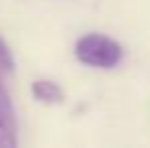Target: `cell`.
<instances>
[{
	"instance_id": "6da1fadb",
	"label": "cell",
	"mask_w": 150,
	"mask_h": 148,
	"mask_svg": "<svg viewBox=\"0 0 150 148\" xmlns=\"http://www.w3.org/2000/svg\"><path fill=\"white\" fill-rule=\"evenodd\" d=\"M75 57L79 63L87 65V67H96V69H112L116 67L122 57L124 49L122 45L101 33H89L77 39L75 43Z\"/></svg>"
},
{
	"instance_id": "7a4b0ae2",
	"label": "cell",
	"mask_w": 150,
	"mask_h": 148,
	"mask_svg": "<svg viewBox=\"0 0 150 148\" xmlns=\"http://www.w3.org/2000/svg\"><path fill=\"white\" fill-rule=\"evenodd\" d=\"M16 146V118L10 101V93L0 77V148Z\"/></svg>"
},
{
	"instance_id": "3957f363",
	"label": "cell",
	"mask_w": 150,
	"mask_h": 148,
	"mask_svg": "<svg viewBox=\"0 0 150 148\" xmlns=\"http://www.w3.org/2000/svg\"><path fill=\"white\" fill-rule=\"evenodd\" d=\"M30 91H33V96L37 101H41V103H61L63 99H65V93H63V89L55 83V81H47V79H39V81H33V85H30Z\"/></svg>"
},
{
	"instance_id": "277c9868",
	"label": "cell",
	"mask_w": 150,
	"mask_h": 148,
	"mask_svg": "<svg viewBox=\"0 0 150 148\" xmlns=\"http://www.w3.org/2000/svg\"><path fill=\"white\" fill-rule=\"evenodd\" d=\"M14 69V57H12V51L6 45V41L0 37V71H6L10 73Z\"/></svg>"
}]
</instances>
